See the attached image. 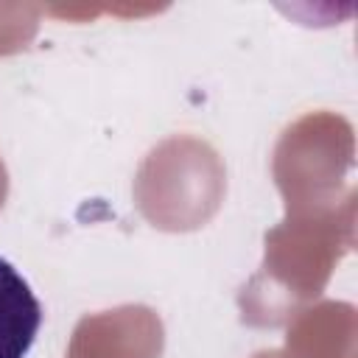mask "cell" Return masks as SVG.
<instances>
[{"mask_svg":"<svg viewBox=\"0 0 358 358\" xmlns=\"http://www.w3.org/2000/svg\"><path fill=\"white\" fill-rule=\"evenodd\" d=\"M42 324V305L28 280L0 257V358H25Z\"/></svg>","mask_w":358,"mask_h":358,"instance_id":"obj_1","label":"cell"}]
</instances>
